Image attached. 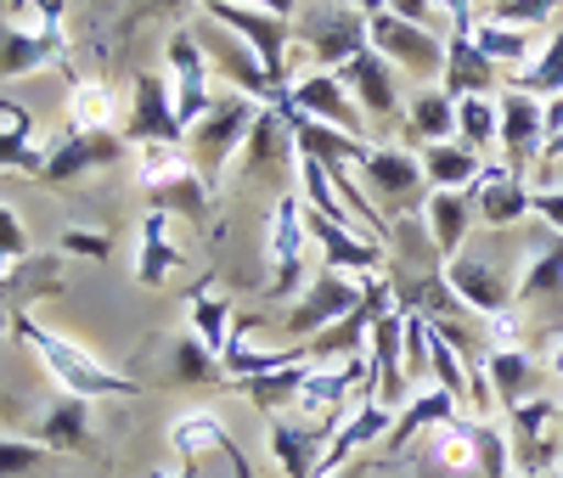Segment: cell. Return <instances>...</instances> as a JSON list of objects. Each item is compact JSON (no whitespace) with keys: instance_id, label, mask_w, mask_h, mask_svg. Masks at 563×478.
<instances>
[{"instance_id":"obj_9","label":"cell","mask_w":563,"mask_h":478,"mask_svg":"<svg viewBox=\"0 0 563 478\" xmlns=\"http://www.w3.org/2000/svg\"><path fill=\"white\" fill-rule=\"evenodd\" d=\"M445 281H451V293L474 310L479 321H501V315L519 310V270L496 265L490 254L462 248L456 259H445Z\"/></svg>"},{"instance_id":"obj_38","label":"cell","mask_w":563,"mask_h":478,"mask_svg":"<svg viewBox=\"0 0 563 478\" xmlns=\"http://www.w3.org/2000/svg\"><path fill=\"white\" fill-rule=\"evenodd\" d=\"M68 124L74 130H113V90L102 79H74L68 85Z\"/></svg>"},{"instance_id":"obj_36","label":"cell","mask_w":563,"mask_h":478,"mask_svg":"<svg viewBox=\"0 0 563 478\" xmlns=\"http://www.w3.org/2000/svg\"><path fill=\"white\" fill-rule=\"evenodd\" d=\"M507 85H512V90H530V96H541V102L563 96V29H547V34H541V52H536V63H530L525 74H512Z\"/></svg>"},{"instance_id":"obj_5","label":"cell","mask_w":563,"mask_h":478,"mask_svg":"<svg viewBox=\"0 0 563 478\" xmlns=\"http://www.w3.org/2000/svg\"><path fill=\"white\" fill-rule=\"evenodd\" d=\"M310 231H305V198L299 191H282L271 209V231H265V254H271V281L265 299H299L310 281Z\"/></svg>"},{"instance_id":"obj_57","label":"cell","mask_w":563,"mask_h":478,"mask_svg":"<svg viewBox=\"0 0 563 478\" xmlns=\"http://www.w3.org/2000/svg\"><path fill=\"white\" fill-rule=\"evenodd\" d=\"M512 478H558V473H512Z\"/></svg>"},{"instance_id":"obj_42","label":"cell","mask_w":563,"mask_h":478,"mask_svg":"<svg viewBox=\"0 0 563 478\" xmlns=\"http://www.w3.org/2000/svg\"><path fill=\"white\" fill-rule=\"evenodd\" d=\"M180 169H192V153L186 147H135V186H164L175 180Z\"/></svg>"},{"instance_id":"obj_43","label":"cell","mask_w":563,"mask_h":478,"mask_svg":"<svg viewBox=\"0 0 563 478\" xmlns=\"http://www.w3.org/2000/svg\"><path fill=\"white\" fill-rule=\"evenodd\" d=\"M558 7L563 0H496V7L485 12V18H496V23H512V29H552V18H558Z\"/></svg>"},{"instance_id":"obj_27","label":"cell","mask_w":563,"mask_h":478,"mask_svg":"<svg viewBox=\"0 0 563 478\" xmlns=\"http://www.w3.org/2000/svg\"><path fill=\"white\" fill-rule=\"evenodd\" d=\"M456 416H462V400H456V394H445V389H422L406 411H395V422H389V434H384L378 451L395 462V456L422 434V427H445V422H456Z\"/></svg>"},{"instance_id":"obj_51","label":"cell","mask_w":563,"mask_h":478,"mask_svg":"<svg viewBox=\"0 0 563 478\" xmlns=\"http://www.w3.org/2000/svg\"><path fill=\"white\" fill-rule=\"evenodd\" d=\"M327 478H378V462H350V467L327 473Z\"/></svg>"},{"instance_id":"obj_52","label":"cell","mask_w":563,"mask_h":478,"mask_svg":"<svg viewBox=\"0 0 563 478\" xmlns=\"http://www.w3.org/2000/svg\"><path fill=\"white\" fill-rule=\"evenodd\" d=\"M552 135H563V96H552V102H547V141Z\"/></svg>"},{"instance_id":"obj_37","label":"cell","mask_w":563,"mask_h":478,"mask_svg":"<svg viewBox=\"0 0 563 478\" xmlns=\"http://www.w3.org/2000/svg\"><path fill=\"white\" fill-rule=\"evenodd\" d=\"M496 124H501V113H496V96H467V102H456V141L467 153H490L496 147Z\"/></svg>"},{"instance_id":"obj_17","label":"cell","mask_w":563,"mask_h":478,"mask_svg":"<svg viewBox=\"0 0 563 478\" xmlns=\"http://www.w3.org/2000/svg\"><path fill=\"white\" fill-rule=\"evenodd\" d=\"M119 158H130V141L119 135V130H74L68 124V135H57V147L45 153V186H68V180H79V175H90V169H113Z\"/></svg>"},{"instance_id":"obj_32","label":"cell","mask_w":563,"mask_h":478,"mask_svg":"<svg viewBox=\"0 0 563 478\" xmlns=\"http://www.w3.org/2000/svg\"><path fill=\"white\" fill-rule=\"evenodd\" d=\"M474 45L479 52L512 79V74H525L530 63H536V52H541V34H530V29H512V23H496V18H479L474 23Z\"/></svg>"},{"instance_id":"obj_39","label":"cell","mask_w":563,"mask_h":478,"mask_svg":"<svg viewBox=\"0 0 563 478\" xmlns=\"http://www.w3.org/2000/svg\"><path fill=\"white\" fill-rule=\"evenodd\" d=\"M169 371H175V382H192V389H209V382L225 377V371H220V355H209V349L198 344V332L175 338V349H169Z\"/></svg>"},{"instance_id":"obj_21","label":"cell","mask_w":563,"mask_h":478,"mask_svg":"<svg viewBox=\"0 0 563 478\" xmlns=\"http://www.w3.org/2000/svg\"><path fill=\"white\" fill-rule=\"evenodd\" d=\"M339 79L350 85V96L361 102L366 119H384V124L400 119V74H395L378 52H372V45H366L361 57H350V63L339 68Z\"/></svg>"},{"instance_id":"obj_6","label":"cell","mask_w":563,"mask_h":478,"mask_svg":"<svg viewBox=\"0 0 563 478\" xmlns=\"http://www.w3.org/2000/svg\"><path fill=\"white\" fill-rule=\"evenodd\" d=\"M198 12L220 29H231L243 45H254V57L265 63L271 85L276 90H294L288 79V57H294V23L276 18V12H260V7H238V0H198Z\"/></svg>"},{"instance_id":"obj_12","label":"cell","mask_w":563,"mask_h":478,"mask_svg":"<svg viewBox=\"0 0 563 478\" xmlns=\"http://www.w3.org/2000/svg\"><path fill=\"white\" fill-rule=\"evenodd\" d=\"M164 74H169V96H175V119L192 130L209 113V102L220 96L198 29H169V40H164Z\"/></svg>"},{"instance_id":"obj_24","label":"cell","mask_w":563,"mask_h":478,"mask_svg":"<svg viewBox=\"0 0 563 478\" xmlns=\"http://www.w3.org/2000/svg\"><path fill=\"white\" fill-rule=\"evenodd\" d=\"M282 158L299 164V141H294L288 113H282V108H265L260 124H254V135H249V147H243V158L231 164V169H238V180H260V175L276 169Z\"/></svg>"},{"instance_id":"obj_29","label":"cell","mask_w":563,"mask_h":478,"mask_svg":"<svg viewBox=\"0 0 563 478\" xmlns=\"http://www.w3.org/2000/svg\"><path fill=\"white\" fill-rule=\"evenodd\" d=\"M180 265H186V254H180V243H169V214L153 209L147 220H141V231H135V281L141 287H164L169 270H180Z\"/></svg>"},{"instance_id":"obj_55","label":"cell","mask_w":563,"mask_h":478,"mask_svg":"<svg viewBox=\"0 0 563 478\" xmlns=\"http://www.w3.org/2000/svg\"><path fill=\"white\" fill-rule=\"evenodd\" d=\"M547 366L563 377V332H558V338H552V349H547Z\"/></svg>"},{"instance_id":"obj_53","label":"cell","mask_w":563,"mask_h":478,"mask_svg":"<svg viewBox=\"0 0 563 478\" xmlns=\"http://www.w3.org/2000/svg\"><path fill=\"white\" fill-rule=\"evenodd\" d=\"M558 164H563V135H552L541 147V169H558Z\"/></svg>"},{"instance_id":"obj_44","label":"cell","mask_w":563,"mask_h":478,"mask_svg":"<svg viewBox=\"0 0 563 478\" xmlns=\"http://www.w3.org/2000/svg\"><path fill=\"white\" fill-rule=\"evenodd\" d=\"M23 259H29V231H23L18 209L0 203V276H7L12 265H23Z\"/></svg>"},{"instance_id":"obj_28","label":"cell","mask_w":563,"mask_h":478,"mask_svg":"<svg viewBox=\"0 0 563 478\" xmlns=\"http://www.w3.org/2000/svg\"><path fill=\"white\" fill-rule=\"evenodd\" d=\"M417 164H422V180H429V191H474L479 175L490 169L479 153H467L462 141H434V147H417Z\"/></svg>"},{"instance_id":"obj_48","label":"cell","mask_w":563,"mask_h":478,"mask_svg":"<svg viewBox=\"0 0 563 478\" xmlns=\"http://www.w3.org/2000/svg\"><path fill=\"white\" fill-rule=\"evenodd\" d=\"M434 7L445 12V34L451 29H474L479 18H474V0H434Z\"/></svg>"},{"instance_id":"obj_19","label":"cell","mask_w":563,"mask_h":478,"mask_svg":"<svg viewBox=\"0 0 563 478\" xmlns=\"http://www.w3.org/2000/svg\"><path fill=\"white\" fill-rule=\"evenodd\" d=\"M327 440L316 416H271L265 422V445H271V462L288 473V478H316L321 456H327Z\"/></svg>"},{"instance_id":"obj_40","label":"cell","mask_w":563,"mask_h":478,"mask_svg":"<svg viewBox=\"0 0 563 478\" xmlns=\"http://www.w3.org/2000/svg\"><path fill=\"white\" fill-rule=\"evenodd\" d=\"M231 434V427L214 416V411H192V416H180L169 427V445L186 456V462H198V451H220V440Z\"/></svg>"},{"instance_id":"obj_49","label":"cell","mask_w":563,"mask_h":478,"mask_svg":"<svg viewBox=\"0 0 563 478\" xmlns=\"http://www.w3.org/2000/svg\"><path fill=\"white\" fill-rule=\"evenodd\" d=\"M389 12H395V18H406V23H422V29H429L434 0H389Z\"/></svg>"},{"instance_id":"obj_7","label":"cell","mask_w":563,"mask_h":478,"mask_svg":"<svg viewBox=\"0 0 563 478\" xmlns=\"http://www.w3.org/2000/svg\"><path fill=\"white\" fill-rule=\"evenodd\" d=\"M366 40L395 74H406L417 85H440V74H445V34L422 29V23H406L395 12H378V18H366Z\"/></svg>"},{"instance_id":"obj_13","label":"cell","mask_w":563,"mask_h":478,"mask_svg":"<svg viewBox=\"0 0 563 478\" xmlns=\"http://www.w3.org/2000/svg\"><path fill=\"white\" fill-rule=\"evenodd\" d=\"M507 416V440H512V467L519 473H558L563 462V440L552 434L563 405H552L547 394H530L525 405L501 411Z\"/></svg>"},{"instance_id":"obj_30","label":"cell","mask_w":563,"mask_h":478,"mask_svg":"<svg viewBox=\"0 0 563 478\" xmlns=\"http://www.w3.org/2000/svg\"><path fill=\"white\" fill-rule=\"evenodd\" d=\"M406 141L411 147H434V141H456V102L440 85H417L406 102Z\"/></svg>"},{"instance_id":"obj_23","label":"cell","mask_w":563,"mask_h":478,"mask_svg":"<svg viewBox=\"0 0 563 478\" xmlns=\"http://www.w3.org/2000/svg\"><path fill=\"white\" fill-rule=\"evenodd\" d=\"M417 214H422V225H429L440 259H456L467 248V236H474V220H479L474 214V191H429Z\"/></svg>"},{"instance_id":"obj_33","label":"cell","mask_w":563,"mask_h":478,"mask_svg":"<svg viewBox=\"0 0 563 478\" xmlns=\"http://www.w3.org/2000/svg\"><path fill=\"white\" fill-rule=\"evenodd\" d=\"M186 315H192L198 344H203L209 355H225V344H231V326H238V315H231V304L214 293V281H209V276L192 287V293H186Z\"/></svg>"},{"instance_id":"obj_1","label":"cell","mask_w":563,"mask_h":478,"mask_svg":"<svg viewBox=\"0 0 563 478\" xmlns=\"http://www.w3.org/2000/svg\"><path fill=\"white\" fill-rule=\"evenodd\" d=\"M12 332L40 355V366L57 377L63 394H79V400H130L135 394L130 377L108 371L90 349H79L74 338H63V332H52V326H40L34 315H12Z\"/></svg>"},{"instance_id":"obj_18","label":"cell","mask_w":563,"mask_h":478,"mask_svg":"<svg viewBox=\"0 0 563 478\" xmlns=\"http://www.w3.org/2000/svg\"><path fill=\"white\" fill-rule=\"evenodd\" d=\"M440 90L451 96V102L507 90V74L474 45V29H451V34H445V74H440Z\"/></svg>"},{"instance_id":"obj_56","label":"cell","mask_w":563,"mask_h":478,"mask_svg":"<svg viewBox=\"0 0 563 478\" xmlns=\"http://www.w3.org/2000/svg\"><path fill=\"white\" fill-rule=\"evenodd\" d=\"M153 478H198V462H180V473H153Z\"/></svg>"},{"instance_id":"obj_11","label":"cell","mask_w":563,"mask_h":478,"mask_svg":"<svg viewBox=\"0 0 563 478\" xmlns=\"http://www.w3.org/2000/svg\"><path fill=\"white\" fill-rule=\"evenodd\" d=\"M130 153L135 147H186V124L175 119V96H169V74L141 68L130 85V108H124V130Z\"/></svg>"},{"instance_id":"obj_45","label":"cell","mask_w":563,"mask_h":478,"mask_svg":"<svg viewBox=\"0 0 563 478\" xmlns=\"http://www.w3.org/2000/svg\"><path fill=\"white\" fill-rule=\"evenodd\" d=\"M45 462V445L40 440H0V478H23Z\"/></svg>"},{"instance_id":"obj_15","label":"cell","mask_w":563,"mask_h":478,"mask_svg":"<svg viewBox=\"0 0 563 478\" xmlns=\"http://www.w3.org/2000/svg\"><path fill=\"white\" fill-rule=\"evenodd\" d=\"M496 113H501V124H496V147L507 153V169H530V164H541V147H547V102L541 96H530V90H501L496 96Z\"/></svg>"},{"instance_id":"obj_25","label":"cell","mask_w":563,"mask_h":478,"mask_svg":"<svg viewBox=\"0 0 563 478\" xmlns=\"http://www.w3.org/2000/svg\"><path fill=\"white\" fill-rule=\"evenodd\" d=\"M558 299H563V236L547 231L519 259V310H541V304H558Z\"/></svg>"},{"instance_id":"obj_47","label":"cell","mask_w":563,"mask_h":478,"mask_svg":"<svg viewBox=\"0 0 563 478\" xmlns=\"http://www.w3.org/2000/svg\"><path fill=\"white\" fill-rule=\"evenodd\" d=\"M63 248L85 259H108V236L102 231H63Z\"/></svg>"},{"instance_id":"obj_8","label":"cell","mask_w":563,"mask_h":478,"mask_svg":"<svg viewBox=\"0 0 563 478\" xmlns=\"http://www.w3.org/2000/svg\"><path fill=\"white\" fill-rule=\"evenodd\" d=\"M361 299H366V281L316 265V276L305 281V293L288 304V315H282V338H288V344H310L316 332H327L339 315H350Z\"/></svg>"},{"instance_id":"obj_20","label":"cell","mask_w":563,"mask_h":478,"mask_svg":"<svg viewBox=\"0 0 563 478\" xmlns=\"http://www.w3.org/2000/svg\"><path fill=\"white\" fill-rule=\"evenodd\" d=\"M536 191L525 186L519 169H507V164H490L474 186V214L490 225V231H512V225H525L536 209H530Z\"/></svg>"},{"instance_id":"obj_4","label":"cell","mask_w":563,"mask_h":478,"mask_svg":"<svg viewBox=\"0 0 563 478\" xmlns=\"http://www.w3.org/2000/svg\"><path fill=\"white\" fill-rule=\"evenodd\" d=\"M294 45H305L310 68L321 74H339L350 57L366 52V18L350 7V0H305L299 18H294Z\"/></svg>"},{"instance_id":"obj_10","label":"cell","mask_w":563,"mask_h":478,"mask_svg":"<svg viewBox=\"0 0 563 478\" xmlns=\"http://www.w3.org/2000/svg\"><path fill=\"white\" fill-rule=\"evenodd\" d=\"M198 40H203V57H209V74L225 85V90H238V96H249V102H260V108H282L288 102V90H276L271 85V74H265V63L254 57V45H243L231 29H220V23H198Z\"/></svg>"},{"instance_id":"obj_41","label":"cell","mask_w":563,"mask_h":478,"mask_svg":"<svg viewBox=\"0 0 563 478\" xmlns=\"http://www.w3.org/2000/svg\"><path fill=\"white\" fill-rule=\"evenodd\" d=\"M474 456H479V478H512V440L496 422H474Z\"/></svg>"},{"instance_id":"obj_34","label":"cell","mask_w":563,"mask_h":478,"mask_svg":"<svg viewBox=\"0 0 563 478\" xmlns=\"http://www.w3.org/2000/svg\"><path fill=\"white\" fill-rule=\"evenodd\" d=\"M305 377H310V360H305V366H288V371H271V377H243V382H225V389L249 394V400H254L260 411H271V416H288V411H299Z\"/></svg>"},{"instance_id":"obj_14","label":"cell","mask_w":563,"mask_h":478,"mask_svg":"<svg viewBox=\"0 0 563 478\" xmlns=\"http://www.w3.org/2000/svg\"><path fill=\"white\" fill-rule=\"evenodd\" d=\"M366 175V198L378 203V214L400 220L411 209H422V198H429V180H422V164L406 153V147H372V158L361 164Z\"/></svg>"},{"instance_id":"obj_3","label":"cell","mask_w":563,"mask_h":478,"mask_svg":"<svg viewBox=\"0 0 563 478\" xmlns=\"http://www.w3.org/2000/svg\"><path fill=\"white\" fill-rule=\"evenodd\" d=\"M260 102H249V96H238V90H220L214 102H209V113L186 130V153H192V164H198V175L209 180V186H220L225 180V169L243 158V147H249V135H254V124H260Z\"/></svg>"},{"instance_id":"obj_16","label":"cell","mask_w":563,"mask_h":478,"mask_svg":"<svg viewBox=\"0 0 563 478\" xmlns=\"http://www.w3.org/2000/svg\"><path fill=\"white\" fill-rule=\"evenodd\" d=\"M288 108H294V113H305V119H316V124H333V130H344V135L372 141L366 113H361V102L350 96V85H344L339 74L305 68V74L294 79V90H288Z\"/></svg>"},{"instance_id":"obj_46","label":"cell","mask_w":563,"mask_h":478,"mask_svg":"<svg viewBox=\"0 0 563 478\" xmlns=\"http://www.w3.org/2000/svg\"><path fill=\"white\" fill-rule=\"evenodd\" d=\"M530 209H536V220H541L547 231H558V236H563V186H536Z\"/></svg>"},{"instance_id":"obj_31","label":"cell","mask_w":563,"mask_h":478,"mask_svg":"<svg viewBox=\"0 0 563 478\" xmlns=\"http://www.w3.org/2000/svg\"><path fill=\"white\" fill-rule=\"evenodd\" d=\"M0 169H18V175H45V153H40V141H34V119L23 102H0Z\"/></svg>"},{"instance_id":"obj_58","label":"cell","mask_w":563,"mask_h":478,"mask_svg":"<svg viewBox=\"0 0 563 478\" xmlns=\"http://www.w3.org/2000/svg\"><path fill=\"white\" fill-rule=\"evenodd\" d=\"M558 478H563V462H558Z\"/></svg>"},{"instance_id":"obj_50","label":"cell","mask_w":563,"mask_h":478,"mask_svg":"<svg viewBox=\"0 0 563 478\" xmlns=\"http://www.w3.org/2000/svg\"><path fill=\"white\" fill-rule=\"evenodd\" d=\"M238 7H260V12H276V18H299V7H305V0H238Z\"/></svg>"},{"instance_id":"obj_26","label":"cell","mask_w":563,"mask_h":478,"mask_svg":"<svg viewBox=\"0 0 563 478\" xmlns=\"http://www.w3.org/2000/svg\"><path fill=\"white\" fill-rule=\"evenodd\" d=\"M485 382H490V400H496L501 411H512V405H525V400L541 389V366H536L519 344H490V355H485Z\"/></svg>"},{"instance_id":"obj_2","label":"cell","mask_w":563,"mask_h":478,"mask_svg":"<svg viewBox=\"0 0 563 478\" xmlns=\"http://www.w3.org/2000/svg\"><path fill=\"white\" fill-rule=\"evenodd\" d=\"M63 63H68L63 0H12V18L0 23V79H23Z\"/></svg>"},{"instance_id":"obj_35","label":"cell","mask_w":563,"mask_h":478,"mask_svg":"<svg viewBox=\"0 0 563 478\" xmlns=\"http://www.w3.org/2000/svg\"><path fill=\"white\" fill-rule=\"evenodd\" d=\"M147 198H153V209H164L169 220L180 214V220H192V225H203V220H209V198H214V186H209V180L198 175V164H192V169H180L175 180L153 186Z\"/></svg>"},{"instance_id":"obj_54","label":"cell","mask_w":563,"mask_h":478,"mask_svg":"<svg viewBox=\"0 0 563 478\" xmlns=\"http://www.w3.org/2000/svg\"><path fill=\"white\" fill-rule=\"evenodd\" d=\"M350 7H355L361 18H378V12H389V0H350Z\"/></svg>"},{"instance_id":"obj_22","label":"cell","mask_w":563,"mask_h":478,"mask_svg":"<svg viewBox=\"0 0 563 478\" xmlns=\"http://www.w3.org/2000/svg\"><path fill=\"white\" fill-rule=\"evenodd\" d=\"M34 440L45 451H68V456H85L97 451V400H79V394H57L45 405Z\"/></svg>"}]
</instances>
